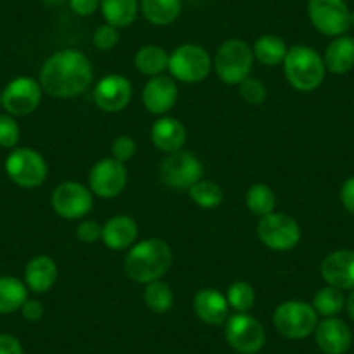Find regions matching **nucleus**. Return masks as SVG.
Instances as JSON below:
<instances>
[{
  "label": "nucleus",
  "mask_w": 354,
  "mask_h": 354,
  "mask_svg": "<svg viewBox=\"0 0 354 354\" xmlns=\"http://www.w3.org/2000/svg\"><path fill=\"white\" fill-rule=\"evenodd\" d=\"M127 185V169L122 162L101 158L88 172V189L100 198H115L122 195Z\"/></svg>",
  "instance_id": "obj_14"
},
{
  "label": "nucleus",
  "mask_w": 354,
  "mask_h": 354,
  "mask_svg": "<svg viewBox=\"0 0 354 354\" xmlns=\"http://www.w3.org/2000/svg\"><path fill=\"white\" fill-rule=\"evenodd\" d=\"M188 193L189 196H192L193 202H195L200 209L207 210L217 209L224 200L223 188H221L219 185H216V183L203 181V179L195 183V185L188 189Z\"/></svg>",
  "instance_id": "obj_32"
},
{
  "label": "nucleus",
  "mask_w": 354,
  "mask_h": 354,
  "mask_svg": "<svg viewBox=\"0 0 354 354\" xmlns=\"http://www.w3.org/2000/svg\"><path fill=\"white\" fill-rule=\"evenodd\" d=\"M227 304L236 313H248L255 304V290L247 281H234L227 288Z\"/></svg>",
  "instance_id": "obj_33"
},
{
  "label": "nucleus",
  "mask_w": 354,
  "mask_h": 354,
  "mask_svg": "<svg viewBox=\"0 0 354 354\" xmlns=\"http://www.w3.org/2000/svg\"><path fill=\"white\" fill-rule=\"evenodd\" d=\"M172 248L160 238H148L138 241L129 248L124 261V271L132 281L148 285L162 280L172 266Z\"/></svg>",
  "instance_id": "obj_2"
},
{
  "label": "nucleus",
  "mask_w": 354,
  "mask_h": 354,
  "mask_svg": "<svg viewBox=\"0 0 354 354\" xmlns=\"http://www.w3.org/2000/svg\"><path fill=\"white\" fill-rule=\"evenodd\" d=\"M101 0H68V6H70L71 11L78 16H93L94 12L100 8Z\"/></svg>",
  "instance_id": "obj_39"
},
{
  "label": "nucleus",
  "mask_w": 354,
  "mask_h": 354,
  "mask_svg": "<svg viewBox=\"0 0 354 354\" xmlns=\"http://www.w3.org/2000/svg\"><path fill=\"white\" fill-rule=\"evenodd\" d=\"M240 96L241 100L247 101L248 104H262L268 96V91H266V85L261 80L254 77H247L240 85Z\"/></svg>",
  "instance_id": "obj_34"
},
{
  "label": "nucleus",
  "mask_w": 354,
  "mask_h": 354,
  "mask_svg": "<svg viewBox=\"0 0 354 354\" xmlns=\"http://www.w3.org/2000/svg\"><path fill=\"white\" fill-rule=\"evenodd\" d=\"M0 104H2V101H0Z\"/></svg>",
  "instance_id": "obj_46"
},
{
  "label": "nucleus",
  "mask_w": 354,
  "mask_h": 354,
  "mask_svg": "<svg viewBox=\"0 0 354 354\" xmlns=\"http://www.w3.org/2000/svg\"><path fill=\"white\" fill-rule=\"evenodd\" d=\"M134 64L146 77H158L169 70V54L160 46H145L136 53Z\"/></svg>",
  "instance_id": "obj_28"
},
{
  "label": "nucleus",
  "mask_w": 354,
  "mask_h": 354,
  "mask_svg": "<svg viewBox=\"0 0 354 354\" xmlns=\"http://www.w3.org/2000/svg\"><path fill=\"white\" fill-rule=\"evenodd\" d=\"M101 233H103V226L96 221H82L77 227V238L84 243H94V241L101 240Z\"/></svg>",
  "instance_id": "obj_38"
},
{
  "label": "nucleus",
  "mask_w": 354,
  "mask_h": 354,
  "mask_svg": "<svg viewBox=\"0 0 354 354\" xmlns=\"http://www.w3.org/2000/svg\"><path fill=\"white\" fill-rule=\"evenodd\" d=\"M351 26H353V28H354V11L351 12Z\"/></svg>",
  "instance_id": "obj_45"
},
{
  "label": "nucleus",
  "mask_w": 354,
  "mask_h": 354,
  "mask_svg": "<svg viewBox=\"0 0 354 354\" xmlns=\"http://www.w3.org/2000/svg\"><path fill=\"white\" fill-rule=\"evenodd\" d=\"M28 299V287L15 277H0V315L21 309Z\"/></svg>",
  "instance_id": "obj_27"
},
{
  "label": "nucleus",
  "mask_w": 354,
  "mask_h": 354,
  "mask_svg": "<svg viewBox=\"0 0 354 354\" xmlns=\"http://www.w3.org/2000/svg\"><path fill=\"white\" fill-rule=\"evenodd\" d=\"M193 309L196 316L207 325H223L230 316V304L226 295L216 288H203L195 295Z\"/></svg>",
  "instance_id": "obj_20"
},
{
  "label": "nucleus",
  "mask_w": 354,
  "mask_h": 354,
  "mask_svg": "<svg viewBox=\"0 0 354 354\" xmlns=\"http://www.w3.org/2000/svg\"><path fill=\"white\" fill-rule=\"evenodd\" d=\"M245 202H247L248 210H250L252 214H255V216L259 217H264L274 212L277 196H274V192L270 186L257 183V185H252L250 188H248Z\"/></svg>",
  "instance_id": "obj_29"
},
{
  "label": "nucleus",
  "mask_w": 354,
  "mask_h": 354,
  "mask_svg": "<svg viewBox=\"0 0 354 354\" xmlns=\"http://www.w3.org/2000/svg\"><path fill=\"white\" fill-rule=\"evenodd\" d=\"M0 354H23V346L15 335L0 333Z\"/></svg>",
  "instance_id": "obj_42"
},
{
  "label": "nucleus",
  "mask_w": 354,
  "mask_h": 354,
  "mask_svg": "<svg viewBox=\"0 0 354 354\" xmlns=\"http://www.w3.org/2000/svg\"><path fill=\"white\" fill-rule=\"evenodd\" d=\"M255 57L250 44L241 39H230L217 47L212 68L224 84L240 85L245 78L250 77Z\"/></svg>",
  "instance_id": "obj_4"
},
{
  "label": "nucleus",
  "mask_w": 354,
  "mask_h": 354,
  "mask_svg": "<svg viewBox=\"0 0 354 354\" xmlns=\"http://www.w3.org/2000/svg\"><path fill=\"white\" fill-rule=\"evenodd\" d=\"M203 176V165L198 156L179 149L169 153L160 165V177L169 188L189 189Z\"/></svg>",
  "instance_id": "obj_11"
},
{
  "label": "nucleus",
  "mask_w": 354,
  "mask_h": 354,
  "mask_svg": "<svg viewBox=\"0 0 354 354\" xmlns=\"http://www.w3.org/2000/svg\"><path fill=\"white\" fill-rule=\"evenodd\" d=\"M118 40H120V33H118V28L108 25V23L97 26L96 32H94V37H93V44L96 46V49H100V50L115 49V47H117V44H118Z\"/></svg>",
  "instance_id": "obj_36"
},
{
  "label": "nucleus",
  "mask_w": 354,
  "mask_h": 354,
  "mask_svg": "<svg viewBox=\"0 0 354 354\" xmlns=\"http://www.w3.org/2000/svg\"><path fill=\"white\" fill-rule=\"evenodd\" d=\"M131 100L132 85L124 75H106L94 87V103L104 113H118L125 110Z\"/></svg>",
  "instance_id": "obj_15"
},
{
  "label": "nucleus",
  "mask_w": 354,
  "mask_h": 354,
  "mask_svg": "<svg viewBox=\"0 0 354 354\" xmlns=\"http://www.w3.org/2000/svg\"><path fill=\"white\" fill-rule=\"evenodd\" d=\"M281 66L288 84L301 93H311L325 80L326 68L323 56H319L313 47H290Z\"/></svg>",
  "instance_id": "obj_3"
},
{
  "label": "nucleus",
  "mask_w": 354,
  "mask_h": 354,
  "mask_svg": "<svg viewBox=\"0 0 354 354\" xmlns=\"http://www.w3.org/2000/svg\"><path fill=\"white\" fill-rule=\"evenodd\" d=\"M42 93L39 80L32 77H18L6 85L0 101L11 117H26L39 108Z\"/></svg>",
  "instance_id": "obj_12"
},
{
  "label": "nucleus",
  "mask_w": 354,
  "mask_h": 354,
  "mask_svg": "<svg viewBox=\"0 0 354 354\" xmlns=\"http://www.w3.org/2000/svg\"><path fill=\"white\" fill-rule=\"evenodd\" d=\"M19 141V125L11 115H0V148L12 149Z\"/></svg>",
  "instance_id": "obj_35"
},
{
  "label": "nucleus",
  "mask_w": 354,
  "mask_h": 354,
  "mask_svg": "<svg viewBox=\"0 0 354 354\" xmlns=\"http://www.w3.org/2000/svg\"><path fill=\"white\" fill-rule=\"evenodd\" d=\"M257 236L270 250L287 252L301 241V226L294 217L273 212L261 217L257 224Z\"/></svg>",
  "instance_id": "obj_8"
},
{
  "label": "nucleus",
  "mask_w": 354,
  "mask_h": 354,
  "mask_svg": "<svg viewBox=\"0 0 354 354\" xmlns=\"http://www.w3.org/2000/svg\"><path fill=\"white\" fill-rule=\"evenodd\" d=\"M50 203L57 216L63 219L75 221L82 219L93 210L94 196L87 186L75 181H66L56 186L53 196H50Z\"/></svg>",
  "instance_id": "obj_13"
},
{
  "label": "nucleus",
  "mask_w": 354,
  "mask_h": 354,
  "mask_svg": "<svg viewBox=\"0 0 354 354\" xmlns=\"http://www.w3.org/2000/svg\"><path fill=\"white\" fill-rule=\"evenodd\" d=\"M318 313L313 304L304 301H287L281 302L273 315V325L278 333L287 339L299 340L306 339L315 333L318 326Z\"/></svg>",
  "instance_id": "obj_5"
},
{
  "label": "nucleus",
  "mask_w": 354,
  "mask_h": 354,
  "mask_svg": "<svg viewBox=\"0 0 354 354\" xmlns=\"http://www.w3.org/2000/svg\"><path fill=\"white\" fill-rule=\"evenodd\" d=\"M313 308L318 313V316H325V318H333L339 315L344 308H346V297L340 288L326 287L319 288L313 299Z\"/></svg>",
  "instance_id": "obj_30"
},
{
  "label": "nucleus",
  "mask_w": 354,
  "mask_h": 354,
  "mask_svg": "<svg viewBox=\"0 0 354 354\" xmlns=\"http://www.w3.org/2000/svg\"><path fill=\"white\" fill-rule=\"evenodd\" d=\"M136 149H138V146H136V141L131 136H118L113 145H111V155H113L115 160L125 163L134 158Z\"/></svg>",
  "instance_id": "obj_37"
},
{
  "label": "nucleus",
  "mask_w": 354,
  "mask_h": 354,
  "mask_svg": "<svg viewBox=\"0 0 354 354\" xmlns=\"http://www.w3.org/2000/svg\"><path fill=\"white\" fill-rule=\"evenodd\" d=\"M346 309H347V315L351 316V319H354V288L346 297Z\"/></svg>",
  "instance_id": "obj_43"
},
{
  "label": "nucleus",
  "mask_w": 354,
  "mask_h": 354,
  "mask_svg": "<svg viewBox=\"0 0 354 354\" xmlns=\"http://www.w3.org/2000/svg\"><path fill=\"white\" fill-rule=\"evenodd\" d=\"M6 172L15 185L32 189L44 185L49 167L44 156L33 148H16L6 158Z\"/></svg>",
  "instance_id": "obj_7"
},
{
  "label": "nucleus",
  "mask_w": 354,
  "mask_h": 354,
  "mask_svg": "<svg viewBox=\"0 0 354 354\" xmlns=\"http://www.w3.org/2000/svg\"><path fill=\"white\" fill-rule=\"evenodd\" d=\"M224 335L227 344L241 354L259 353L266 344L264 326L248 313H234L233 316H227Z\"/></svg>",
  "instance_id": "obj_9"
},
{
  "label": "nucleus",
  "mask_w": 354,
  "mask_h": 354,
  "mask_svg": "<svg viewBox=\"0 0 354 354\" xmlns=\"http://www.w3.org/2000/svg\"><path fill=\"white\" fill-rule=\"evenodd\" d=\"M93 64L84 53L63 49L44 63L39 82L49 96L70 100L84 94L93 84Z\"/></svg>",
  "instance_id": "obj_1"
},
{
  "label": "nucleus",
  "mask_w": 354,
  "mask_h": 354,
  "mask_svg": "<svg viewBox=\"0 0 354 354\" xmlns=\"http://www.w3.org/2000/svg\"><path fill=\"white\" fill-rule=\"evenodd\" d=\"M326 71L333 75H344L354 68V39L349 35L335 37L326 46L323 54Z\"/></svg>",
  "instance_id": "obj_23"
},
{
  "label": "nucleus",
  "mask_w": 354,
  "mask_h": 354,
  "mask_svg": "<svg viewBox=\"0 0 354 354\" xmlns=\"http://www.w3.org/2000/svg\"><path fill=\"white\" fill-rule=\"evenodd\" d=\"M57 280V266L49 255H35L25 268V285L35 294H46Z\"/></svg>",
  "instance_id": "obj_22"
},
{
  "label": "nucleus",
  "mask_w": 354,
  "mask_h": 354,
  "mask_svg": "<svg viewBox=\"0 0 354 354\" xmlns=\"http://www.w3.org/2000/svg\"><path fill=\"white\" fill-rule=\"evenodd\" d=\"M315 339L325 354H346L353 344V333L346 322L339 318H325L315 330Z\"/></svg>",
  "instance_id": "obj_18"
},
{
  "label": "nucleus",
  "mask_w": 354,
  "mask_h": 354,
  "mask_svg": "<svg viewBox=\"0 0 354 354\" xmlns=\"http://www.w3.org/2000/svg\"><path fill=\"white\" fill-rule=\"evenodd\" d=\"M308 16L319 33L333 39L346 35L351 28V11L346 0H309Z\"/></svg>",
  "instance_id": "obj_10"
},
{
  "label": "nucleus",
  "mask_w": 354,
  "mask_h": 354,
  "mask_svg": "<svg viewBox=\"0 0 354 354\" xmlns=\"http://www.w3.org/2000/svg\"><path fill=\"white\" fill-rule=\"evenodd\" d=\"M151 141L162 153H176L186 142V127L172 117H162L153 124Z\"/></svg>",
  "instance_id": "obj_21"
},
{
  "label": "nucleus",
  "mask_w": 354,
  "mask_h": 354,
  "mask_svg": "<svg viewBox=\"0 0 354 354\" xmlns=\"http://www.w3.org/2000/svg\"><path fill=\"white\" fill-rule=\"evenodd\" d=\"M146 308H149L155 313H167L174 306V292L169 283L162 280L151 281L145 287L142 294Z\"/></svg>",
  "instance_id": "obj_31"
},
{
  "label": "nucleus",
  "mask_w": 354,
  "mask_h": 354,
  "mask_svg": "<svg viewBox=\"0 0 354 354\" xmlns=\"http://www.w3.org/2000/svg\"><path fill=\"white\" fill-rule=\"evenodd\" d=\"M252 50H254L255 61H259L261 64H264V66H278V64H283L288 47L280 37L262 35L255 40Z\"/></svg>",
  "instance_id": "obj_26"
},
{
  "label": "nucleus",
  "mask_w": 354,
  "mask_h": 354,
  "mask_svg": "<svg viewBox=\"0 0 354 354\" xmlns=\"http://www.w3.org/2000/svg\"><path fill=\"white\" fill-rule=\"evenodd\" d=\"M42 2H44V4H46V6H50V8H57V6L64 4L66 0H42Z\"/></svg>",
  "instance_id": "obj_44"
},
{
  "label": "nucleus",
  "mask_w": 354,
  "mask_h": 354,
  "mask_svg": "<svg viewBox=\"0 0 354 354\" xmlns=\"http://www.w3.org/2000/svg\"><path fill=\"white\" fill-rule=\"evenodd\" d=\"M212 70V59L203 47L183 44L169 54V71L174 80L183 84H198Z\"/></svg>",
  "instance_id": "obj_6"
},
{
  "label": "nucleus",
  "mask_w": 354,
  "mask_h": 354,
  "mask_svg": "<svg viewBox=\"0 0 354 354\" xmlns=\"http://www.w3.org/2000/svg\"><path fill=\"white\" fill-rule=\"evenodd\" d=\"M139 234L138 223L131 216H113L103 224L101 240L110 250H129L136 243Z\"/></svg>",
  "instance_id": "obj_19"
},
{
  "label": "nucleus",
  "mask_w": 354,
  "mask_h": 354,
  "mask_svg": "<svg viewBox=\"0 0 354 354\" xmlns=\"http://www.w3.org/2000/svg\"><path fill=\"white\" fill-rule=\"evenodd\" d=\"M179 88L176 80L167 75L151 77L142 88V104L153 115H165L176 106Z\"/></svg>",
  "instance_id": "obj_16"
},
{
  "label": "nucleus",
  "mask_w": 354,
  "mask_h": 354,
  "mask_svg": "<svg viewBox=\"0 0 354 354\" xmlns=\"http://www.w3.org/2000/svg\"><path fill=\"white\" fill-rule=\"evenodd\" d=\"M100 8L108 25L127 28L138 18L139 0H101Z\"/></svg>",
  "instance_id": "obj_24"
},
{
  "label": "nucleus",
  "mask_w": 354,
  "mask_h": 354,
  "mask_svg": "<svg viewBox=\"0 0 354 354\" xmlns=\"http://www.w3.org/2000/svg\"><path fill=\"white\" fill-rule=\"evenodd\" d=\"M21 316L26 322H39L44 316V306L42 302L35 301V299H26L25 304L21 306Z\"/></svg>",
  "instance_id": "obj_40"
},
{
  "label": "nucleus",
  "mask_w": 354,
  "mask_h": 354,
  "mask_svg": "<svg viewBox=\"0 0 354 354\" xmlns=\"http://www.w3.org/2000/svg\"><path fill=\"white\" fill-rule=\"evenodd\" d=\"M322 278L330 287L340 290L354 288V250H335L322 262Z\"/></svg>",
  "instance_id": "obj_17"
},
{
  "label": "nucleus",
  "mask_w": 354,
  "mask_h": 354,
  "mask_svg": "<svg viewBox=\"0 0 354 354\" xmlns=\"http://www.w3.org/2000/svg\"><path fill=\"white\" fill-rule=\"evenodd\" d=\"M142 16L155 26L172 25L181 15V0H141Z\"/></svg>",
  "instance_id": "obj_25"
},
{
  "label": "nucleus",
  "mask_w": 354,
  "mask_h": 354,
  "mask_svg": "<svg viewBox=\"0 0 354 354\" xmlns=\"http://www.w3.org/2000/svg\"><path fill=\"white\" fill-rule=\"evenodd\" d=\"M340 202H342L344 209L354 216V176L349 177L340 188Z\"/></svg>",
  "instance_id": "obj_41"
}]
</instances>
